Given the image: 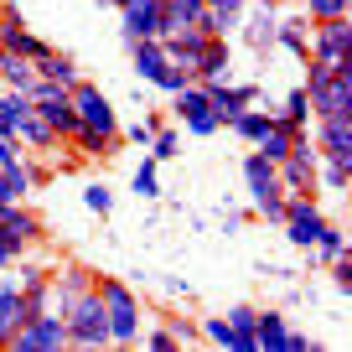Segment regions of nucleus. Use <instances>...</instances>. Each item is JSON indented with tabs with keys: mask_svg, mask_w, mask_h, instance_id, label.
Masks as SVG:
<instances>
[{
	"mask_svg": "<svg viewBox=\"0 0 352 352\" xmlns=\"http://www.w3.org/2000/svg\"><path fill=\"white\" fill-rule=\"evenodd\" d=\"M67 347V327L57 311H36L16 327V337L6 342V352H63Z\"/></svg>",
	"mask_w": 352,
	"mask_h": 352,
	"instance_id": "7",
	"label": "nucleus"
},
{
	"mask_svg": "<svg viewBox=\"0 0 352 352\" xmlns=\"http://www.w3.org/2000/svg\"><path fill=\"white\" fill-rule=\"evenodd\" d=\"M239 26L249 32V47H259V52H264V47H275V26H280V16H275V6L264 0L259 11H254L249 21H239Z\"/></svg>",
	"mask_w": 352,
	"mask_h": 352,
	"instance_id": "25",
	"label": "nucleus"
},
{
	"mask_svg": "<svg viewBox=\"0 0 352 352\" xmlns=\"http://www.w3.org/2000/svg\"><path fill=\"white\" fill-rule=\"evenodd\" d=\"M202 88H208L212 109H218V130H223V124H233L254 99H259V88H249V83H228V78H218V83H202Z\"/></svg>",
	"mask_w": 352,
	"mask_h": 352,
	"instance_id": "13",
	"label": "nucleus"
},
{
	"mask_svg": "<svg viewBox=\"0 0 352 352\" xmlns=\"http://www.w3.org/2000/svg\"><path fill=\"white\" fill-rule=\"evenodd\" d=\"M243 182H249V197H254V212H259V218H270V223L285 218V192H280V176H275V166L264 161L259 151L243 155Z\"/></svg>",
	"mask_w": 352,
	"mask_h": 352,
	"instance_id": "6",
	"label": "nucleus"
},
{
	"mask_svg": "<svg viewBox=\"0 0 352 352\" xmlns=\"http://www.w3.org/2000/svg\"><path fill=\"white\" fill-rule=\"evenodd\" d=\"M285 233H290V243L296 249H316V239L327 233V212L316 208L311 197H285Z\"/></svg>",
	"mask_w": 352,
	"mask_h": 352,
	"instance_id": "9",
	"label": "nucleus"
},
{
	"mask_svg": "<svg viewBox=\"0 0 352 352\" xmlns=\"http://www.w3.org/2000/svg\"><path fill=\"white\" fill-rule=\"evenodd\" d=\"M275 47H285V52H296L300 63L311 57V21L306 16H290V21L275 26Z\"/></svg>",
	"mask_w": 352,
	"mask_h": 352,
	"instance_id": "22",
	"label": "nucleus"
},
{
	"mask_svg": "<svg viewBox=\"0 0 352 352\" xmlns=\"http://www.w3.org/2000/svg\"><path fill=\"white\" fill-rule=\"evenodd\" d=\"M316 155L352 171V114H327V120H316Z\"/></svg>",
	"mask_w": 352,
	"mask_h": 352,
	"instance_id": "12",
	"label": "nucleus"
},
{
	"mask_svg": "<svg viewBox=\"0 0 352 352\" xmlns=\"http://www.w3.org/2000/svg\"><path fill=\"white\" fill-rule=\"evenodd\" d=\"M270 124H275V109H254V104H249V109H243V114H239V120H233V124H228V130H233V135H239V140H249V145H259V140H264V135H270Z\"/></svg>",
	"mask_w": 352,
	"mask_h": 352,
	"instance_id": "26",
	"label": "nucleus"
},
{
	"mask_svg": "<svg viewBox=\"0 0 352 352\" xmlns=\"http://www.w3.org/2000/svg\"><path fill=\"white\" fill-rule=\"evenodd\" d=\"M11 202H16V192L6 187V171H0V208H11Z\"/></svg>",
	"mask_w": 352,
	"mask_h": 352,
	"instance_id": "46",
	"label": "nucleus"
},
{
	"mask_svg": "<svg viewBox=\"0 0 352 352\" xmlns=\"http://www.w3.org/2000/svg\"><path fill=\"white\" fill-rule=\"evenodd\" d=\"M16 290H21V296H32V290H47V285H52V275H47V270H42V264H32V259H21V270H16Z\"/></svg>",
	"mask_w": 352,
	"mask_h": 352,
	"instance_id": "32",
	"label": "nucleus"
},
{
	"mask_svg": "<svg viewBox=\"0 0 352 352\" xmlns=\"http://www.w3.org/2000/svg\"><path fill=\"white\" fill-rule=\"evenodd\" d=\"M202 6H212V0H202Z\"/></svg>",
	"mask_w": 352,
	"mask_h": 352,
	"instance_id": "49",
	"label": "nucleus"
},
{
	"mask_svg": "<svg viewBox=\"0 0 352 352\" xmlns=\"http://www.w3.org/2000/svg\"><path fill=\"white\" fill-rule=\"evenodd\" d=\"M155 130H161V114H145L140 124H130V140H135V145H151Z\"/></svg>",
	"mask_w": 352,
	"mask_h": 352,
	"instance_id": "40",
	"label": "nucleus"
},
{
	"mask_svg": "<svg viewBox=\"0 0 352 352\" xmlns=\"http://www.w3.org/2000/svg\"><path fill=\"white\" fill-rule=\"evenodd\" d=\"M114 6H124V0H114Z\"/></svg>",
	"mask_w": 352,
	"mask_h": 352,
	"instance_id": "50",
	"label": "nucleus"
},
{
	"mask_svg": "<svg viewBox=\"0 0 352 352\" xmlns=\"http://www.w3.org/2000/svg\"><path fill=\"white\" fill-rule=\"evenodd\" d=\"M254 306H233L228 311V327H233V352H254Z\"/></svg>",
	"mask_w": 352,
	"mask_h": 352,
	"instance_id": "29",
	"label": "nucleus"
},
{
	"mask_svg": "<svg viewBox=\"0 0 352 352\" xmlns=\"http://www.w3.org/2000/svg\"><path fill=\"white\" fill-rule=\"evenodd\" d=\"M316 161H321V155H316V140H311V130L296 135V140H290V155L275 166L280 192H285V197H311V192H316Z\"/></svg>",
	"mask_w": 352,
	"mask_h": 352,
	"instance_id": "4",
	"label": "nucleus"
},
{
	"mask_svg": "<svg viewBox=\"0 0 352 352\" xmlns=\"http://www.w3.org/2000/svg\"><path fill=\"white\" fill-rule=\"evenodd\" d=\"M239 21H243V0H212L197 26L208 36H228V32H239Z\"/></svg>",
	"mask_w": 352,
	"mask_h": 352,
	"instance_id": "19",
	"label": "nucleus"
},
{
	"mask_svg": "<svg viewBox=\"0 0 352 352\" xmlns=\"http://www.w3.org/2000/svg\"><path fill=\"white\" fill-rule=\"evenodd\" d=\"M67 104H73V114H78V130H94V135L120 140V114H114V104L104 99V88H94V83L78 78V83L67 88Z\"/></svg>",
	"mask_w": 352,
	"mask_h": 352,
	"instance_id": "5",
	"label": "nucleus"
},
{
	"mask_svg": "<svg viewBox=\"0 0 352 352\" xmlns=\"http://www.w3.org/2000/svg\"><path fill=\"white\" fill-rule=\"evenodd\" d=\"M135 197H161V182H155V161L151 155L135 166Z\"/></svg>",
	"mask_w": 352,
	"mask_h": 352,
	"instance_id": "34",
	"label": "nucleus"
},
{
	"mask_svg": "<svg viewBox=\"0 0 352 352\" xmlns=\"http://www.w3.org/2000/svg\"><path fill=\"white\" fill-rule=\"evenodd\" d=\"M99 300H104V321H109V347L140 342V300H135V290L124 280L99 275Z\"/></svg>",
	"mask_w": 352,
	"mask_h": 352,
	"instance_id": "3",
	"label": "nucleus"
},
{
	"mask_svg": "<svg viewBox=\"0 0 352 352\" xmlns=\"http://www.w3.org/2000/svg\"><path fill=\"white\" fill-rule=\"evenodd\" d=\"M306 99H311V114H316V120H327V114H352V57H342V63H311Z\"/></svg>",
	"mask_w": 352,
	"mask_h": 352,
	"instance_id": "1",
	"label": "nucleus"
},
{
	"mask_svg": "<svg viewBox=\"0 0 352 352\" xmlns=\"http://www.w3.org/2000/svg\"><path fill=\"white\" fill-rule=\"evenodd\" d=\"M290 140H296V135H290L285 124L275 120V124H270V135H264V140L254 145V151H259V155H264V161H270V166H280V161H285V155H290Z\"/></svg>",
	"mask_w": 352,
	"mask_h": 352,
	"instance_id": "30",
	"label": "nucleus"
},
{
	"mask_svg": "<svg viewBox=\"0 0 352 352\" xmlns=\"http://www.w3.org/2000/svg\"><path fill=\"white\" fill-rule=\"evenodd\" d=\"M109 187H104V182H88V187H83V208L88 212H109Z\"/></svg>",
	"mask_w": 352,
	"mask_h": 352,
	"instance_id": "38",
	"label": "nucleus"
},
{
	"mask_svg": "<svg viewBox=\"0 0 352 352\" xmlns=\"http://www.w3.org/2000/svg\"><path fill=\"white\" fill-rule=\"evenodd\" d=\"M176 151H182V135L176 130H155L151 135V161H171Z\"/></svg>",
	"mask_w": 352,
	"mask_h": 352,
	"instance_id": "35",
	"label": "nucleus"
},
{
	"mask_svg": "<svg viewBox=\"0 0 352 352\" xmlns=\"http://www.w3.org/2000/svg\"><path fill=\"white\" fill-rule=\"evenodd\" d=\"M16 140H21L26 151H42V155H47V151H63V140L47 130V120H42L36 109L26 114V120H16Z\"/></svg>",
	"mask_w": 352,
	"mask_h": 352,
	"instance_id": "21",
	"label": "nucleus"
},
{
	"mask_svg": "<svg viewBox=\"0 0 352 352\" xmlns=\"http://www.w3.org/2000/svg\"><path fill=\"white\" fill-rule=\"evenodd\" d=\"M67 145H73V151L83 155V161H104V155L114 151V140H109V135H94V130H78Z\"/></svg>",
	"mask_w": 352,
	"mask_h": 352,
	"instance_id": "31",
	"label": "nucleus"
},
{
	"mask_svg": "<svg viewBox=\"0 0 352 352\" xmlns=\"http://www.w3.org/2000/svg\"><path fill=\"white\" fill-rule=\"evenodd\" d=\"M218 78H228V36H208L197 63V83H218Z\"/></svg>",
	"mask_w": 352,
	"mask_h": 352,
	"instance_id": "23",
	"label": "nucleus"
},
{
	"mask_svg": "<svg viewBox=\"0 0 352 352\" xmlns=\"http://www.w3.org/2000/svg\"><path fill=\"white\" fill-rule=\"evenodd\" d=\"M352 57V21L331 16V21H311V57L306 63H342Z\"/></svg>",
	"mask_w": 352,
	"mask_h": 352,
	"instance_id": "8",
	"label": "nucleus"
},
{
	"mask_svg": "<svg viewBox=\"0 0 352 352\" xmlns=\"http://www.w3.org/2000/svg\"><path fill=\"white\" fill-rule=\"evenodd\" d=\"M145 347H155V352H171V347H176L171 327H151V331H145Z\"/></svg>",
	"mask_w": 352,
	"mask_h": 352,
	"instance_id": "41",
	"label": "nucleus"
},
{
	"mask_svg": "<svg viewBox=\"0 0 352 352\" xmlns=\"http://www.w3.org/2000/svg\"><path fill=\"white\" fill-rule=\"evenodd\" d=\"M36 78H47V83H57V88H73L78 83V63L67 52H47L42 63H36Z\"/></svg>",
	"mask_w": 352,
	"mask_h": 352,
	"instance_id": "27",
	"label": "nucleus"
},
{
	"mask_svg": "<svg viewBox=\"0 0 352 352\" xmlns=\"http://www.w3.org/2000/svg\"><path fill=\"white\" fill-rule=\"evenodd\" d=\"M331 280H337V290H352V264H347V254H342V259H331Z\"/></svg>",
	"mask_w": 352,
	"mask_h": 352,
	"instance_id": "42",
	"label": "nucleus"
},
{
	"mask_svg": "<svg viewBox=\"0 0 352 352\" xmlns=\"http://www.w3.org/2000/svg\"><path fill=\"white\" fill-rule=\"evenodd\" d=\"M11 161H21V140H16V135H0V166H11Z\"/></svg>",
	"mask_w": 352,
	"mask_h": 352,
	"instance_id": "43",
	"label": "nucleus"
},
{
	"mask_svg": "<svg viewBox=\"0 0 352 352\" xmlns=\"http://www.w3.org/2000/svg\"><path fill=\"white\" fill-rule=\"evenodd\" d=\"M171 337H176V347H192V342H197V327H192V321H171Z\"/></svg>",
	"mask_w": 352,
	"mask_h": 352,
	"instance_id": "44",
	"label": "nucleus"
},
{
	"mask_svg": "<svg viewBox=\"0 0 352 352\" xmlns=\"http://www.w3.org/2000/svg\"><path fill=\"white\" fill-rule=\"evenodd\" d=\"M36 114L47 120V130H52L63 145L78 135V114H73V104H67V88H57V94H47V99H36Z\"/></svg>",
	"mask_w": 352,
	"mask_h": 352,
	"instance_id": "16",
	"label": "nucleus"
},
{
	"mask_svg": "<svg viewBox=\"0 0 352 352\" xmlns=\"http://www.w3.org/2000/svg\"><path fill=\"white\" fill-rule=\"evenodd\" d=\"M280 124H285L290 135H306L311 130V99H306V88H290L285 94V104H280V114H275Z\"/></svg>",
	"mask_w": 352,
	"mask_h": 352,
	"instance_id": "24",
	"label": "nucleus"
},
{
	"mask_svg": "<svg viewBox=\"0 0 352 352\" xmlns=\"http://www.w3.org/2000/svg\"><path fill=\"white\" fill-rule=\"evenodd\" d=\"M166 57H171L176 67H187L192 78H197V63H202V47H208V32L202 26H187V32H176V36H161Z\"/></svg>",
	"mask_w": 352,
	"mask_h": 352,
	"instance_id": "15",
	"label": "nucleus"
},
{
	"mask_svg": "<svg viewBox=\"0 0 352 352\" xmlns=\"http://www.w3.org/2000/svg\"><path fill=\"white\" fill-rule=\"evenodd\" d=\"M202 337H208L212 347H233V327H228V316H208V321H202Z\"/></svg>",
	"mask_w": 352,
	"mask_h": 352,
	"instance_id": "37",
	"label": "nucleus"
},
{
	"mask_svg": "<svg viewBox=\"0 0 352 352\" xmlns=\"http://www.w3.org/2000/svg\"><path fill=\"white\" fill-rule=\"evenodd\" d=\"M352 0H306V21H331V16H347Z\"/></svg>",
	"mask_w": 352,
	"mask_h": 352,
	"instance_id": "36",
	"label": "nucleus"
},
{
	"mask_svg": "<svg viewBox=\"0 0 352 352\" xmlns=\"http://www.w3.org/2000/svg\"><path fill=\"white\" fill-rule=\"evenodd\" d=\"M130 52H135V73H140L145 83H161V73L171 67V57H166L161 36H151V42H130Z\"/></svg>",
	"mask_w": 352,
	"mask_h": 352,
	"instance_id": "20",
	"label": "nucleus"
},
{
	"mask_svg": "<svg viewBox=\"0 0 352 352\" xmlns=\"http://www.w3.org/2000/svg\"><path fill=\"white\" fill-rule=\"evenodd\" d=\"M32 78H36V63H26V57H16V52H0V83L6 88H32Z\"/></svg>",
	"mask_w": 352,
	"mask_h": 352,
	"instance_id": "28",
	"label": "nucleus"
},
{
	"mask_svg": "<svg viewBox=\"0 0 352 352\" xmlns=\"http://www.w3.org/2000/svg\"><path fill=\"white\" fill-rule=\"evenodd\" d=\"M94 285H99V275H94V270H88V264L67 259L63 270H57V275H52V311L63 306L67 296H78V290H94Z\"/></svg>",
	"mask_w": 352,
	"mask_h": 352,
	"instance_id": "17",
	"label": "nucleus"
},
{
	"mask_svg": "<svg viewBox=\"0 0 352 352\" xmlns=\"http://www.w3.org/2000/svg\"><path fill=\"white\" fill-rule=\"evenodd\" d=\"M0 135H16V120H11L6 109H0Z\"/></svg>",
	"mask_w": 352,
	"mask_h": 352,
	"instance_id": "48",
	"label": "nucleus"
},
{
	"mask_svg": "<svg viewBox=\"0 0 352 352\" xmlns=\"http://www.w3.org/2000/svg\"><path fill=\"white\" fill-rule=\"evenodd\" d=\"M285 331L290 321L280 311H259L254 316V352H285Z\"/></svg>",
	"mask_w": 352,
	"mask_h": 352,
	"instance_id": "18",
	"label": "nucleus"
},
{
	"mask_svg": "<svg viewBox=\"0 0 352 352\" xmlns=\"http://www.w3.org/2000/svg\"><path fill=\"white\" fill-rule=\"evenodd\" d=\"M311 254H316V259H327V264H331V259H342V254H347V233L327 223V233L316 239V249H311Z\"/></svg>",
	"mask_w": 352,
	"mask_h": 352,
	"instance_id": "33",
	"label": "nucleus"
},
{
	"mask_svg": "<svg viewBox=\"0 0 352 352\" xmlns=\"http://www.w3.org/2000/svg\"><path fill=\"white\" fill-rule=\"evenodd\" d=\"M11 264H16V254L6 249V239H0V270H11Z\"/></svg>",
	"mask_w": 352,
	"mask_h": 352,
	"instance_id": "47",
	"label": "nucleus"
},
{
	"mask_svg": "<svg viewBox=\"0 0 352 352\" xmlns=\"http://www.w3.org/2000/svg\"><path fill=\"white\" fill-rule=\"evenodd\" d=\"M67 327V347H109V321H104V300H99V285L94 290H78L57 306Z\"/></svg>",
	"mask_w": 352,
	"mask_h": 352,
	"instance_id": "2",
	"label": "nucleus"
},
{
	"mask_svg": "<svg viewBox=\"0 0 352 352\" xmlns=\"http://www.w3.org/2000/svg\"><path fill=\"white\" fill-rule=\"evenodd\" d=\"M316 342L306 337V331H285V352H311Z\"/></svg>",
	"mask_w": 352,
	"mask_h": 352,
	"instance_id": "45",
	"label": "nucleus"
},
{
	"mask_svg": "<svg viewBox=\"0 0 352 352\" xmlns=\"http://www.w3.org/2000/svg\"><path fill=\"white\" fill-rule=\"evenodd\" d=\"M192 83V73H187V67H166V73H161V83H155V88H166V94H176V88H187Z\"/></svg>",
	"mask_w": 352,
	"mask_h": 352,
	"instance_id": "39",
	"label": "nucleus"
},
{
	"mask_svg": "<svg viewBox=\"0 0 352 352\" xmlns=\"http://www.w3.org/2000/svg\"><path fill=\"white\" fill-rule=\"evenodd\" d=\"M0 239H6V249L21 259L26 249L42 243V218H36L26 202H11V208H0Z\"/></svg>",
	"mask_w": 352,
	"mask_h": 352,
	"instance_id": "10",
	"label": "nucleus"
},
{
	"mask_svg": "<svg viewBox=\"0 0 352 352\" xmlns=\"http://www.w3.org/2000/svg\"><path fill=\"white\" fill-rule=\"evenodd\" d=\"M120 16H124V42H151V36H161V0H124Z\"/></svg>",
	"mask_w": 352,
	"mask_h": 352,
	"instance_id": "14",
	"label": "nucleus"
},
{
	"mask_svg": "<svg viewBox=\"0 0 352 352\" xmlns=\"http://www.w3.org/2000/svg\"><path fill=\"white\" fill-rule=\"evenodd\" d=\"M171 99H176V114H182V124H187V135H212V130H218V109H212L208 88H202L197 78H192L187 88H176Z\"/></svg>",
	"mask_w": 352,
	"mask_h": 352,
	"instance_id": "11",
	"label": "nucleus"
}]
</instances>
